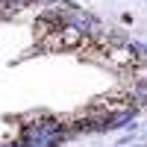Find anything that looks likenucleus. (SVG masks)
I'll use <instances>...</instances> for the list:
<instances>
[{"instance_id":"nucleus-3","label":"nucleus","mask_w":147,"mask_h":147,"mask_svg":"<svg viewBox=\"0 0 147 147\" xmlns=\"http://www.w3.org/2000/svg\"><path fill=\"white\" fill-rule=\"evenodd\" d=\"M106 62H112L115 68H136V65H141V56L132 50H109Z\"/></svg>"},{"instance_id":"nucleus-1","label":"nucleus","mask_w":147,"mask_h":147,"mask_svg":"<svg viewBox=\"0 0 147 147\" xmlns=\"http://www.w3.org/2000/svg\"><path fill=\"white\" fill-rule=\"evenodd\" d=\"M85 35L80 30H74V27H62V30H56L53 35H47V38H41L38 44L44 47V50H77V47L82 44Z\"/></svg>"},{"instance_id":"nucleus-2","label":"nucleus","mask_w":147,"mask_h":147,"mask_svg":"<svg viewBox=\"0 0 147 147\" xmlns=\"http://www.w3.org/2000/svg\"><path fill=\"white\" fill-rule=\"evenodd\" d=\"M62 27H65V24H62V15H59V12L38 18V21H35V41H41V38H47V35H53L56 30H62Z\"/></svg>"}]
</instances>
